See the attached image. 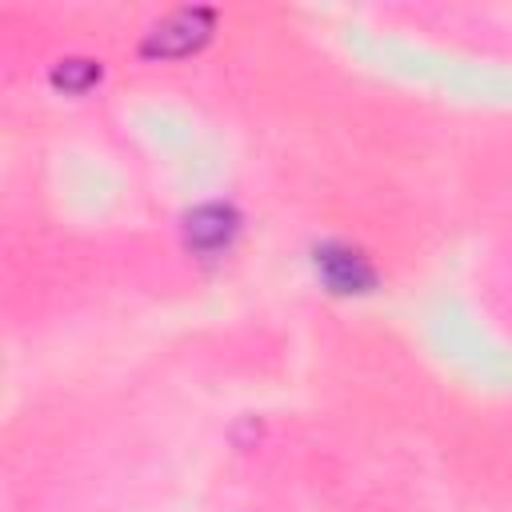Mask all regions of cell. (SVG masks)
<instances>
[{
	"mask_svg": "<svg viewBox=\"0 0 512 512\" xmlns=\"http://www.w3.org/2000/svg\"><path fill=\"white\" fill-rule=\"evenodd\" d=\"M312 264H316V276H320L332 292H340V296L372 292V284H376V268H372V260H368L360 248L344 244V240H328V244H320L316 256H312Z\"/></svg>",
	"mask_w": 512,
	"mask_h": 512,
	"instance_id": "2",
	"label": "cell"
},
{
	"mask_svg": "<svg viewBox=\"0 0 512 512\" xmlns=\"http://www.w3.org/2000/svg\"><path fill=\"white\" fill-rule=\"evenodd\" d=\"M96 80H100V60H88V56H68L52 68V84L64 92H88Z\"/></svg>",
	"mask_w": 512,
	"mask_h": 512,
	"instance_id": "4",
	"label": "cell"
},
{
	"mask_svg": "<svg viewBox=\"0 0 512 512\" xmlns=\"http://www.w3.org/2000/svg\"><path fill=\"white\" fill-rule=\"evenodd\" d=\"M212 24H216V12L212 8H176V12H168L164 20H156L148 28L140 52L152 56V60L188 56V52H196L212 36Z\"/></svg>",
	"mask_w": 512,
	"mask_h": 512,
	"instance_id": "1",
	"label": "cell"
},
{
	"mask_svg": "<svg viewBox=\"0 0 512 512\" xmlns=\"http://www.w3.org/2000/svg\"><path fill=\"white\" fill-rule=\"evenodd\" d=\"M236 228H240L236 208H228V204H220V200L200 204V208L184 220L188 248H196V252H220V248H228L232 236H236Z\"/></svg>",
	"mask_w": 512,
	"mask_h": 512,
	"instance_id": "3",
	"label": "cell"
}]
</instances>
